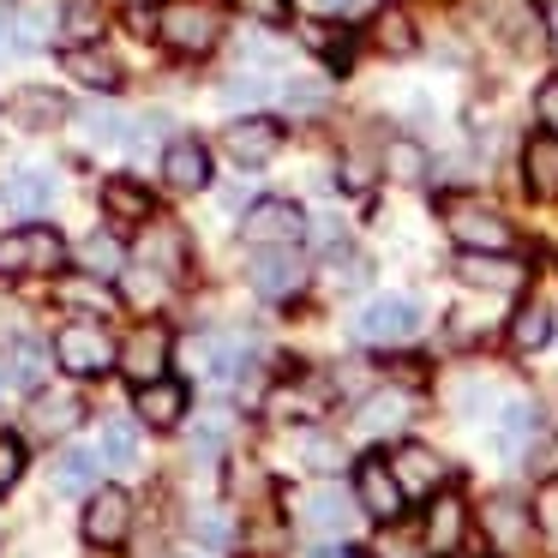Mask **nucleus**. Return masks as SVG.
Returning a JSON list of instances; mask_svg holds the SVG:
<instances>
[{
	"mask_svg": "<svg viewBox=\"0 0 558 558\" xmlns=\"http://www.w3.org/2000/svg\"><path fill=\"white\" fill-rule=\"evenodd\" d=\"M54 366L73 378H102L121 366V342L102 325H90V318H73V325L54 330Z\"/></svg>",
	"mask_w": 558,
	"mask_h": 558,
	"instance_id": "nucleus-1",
	"label": "nucleus"
},
{
	"mask_svg": "<svg viewBox=\"0 0 558 558\" xmlns=\"http://www.w3.org/2000/svg\"><path fill=\"white\" fill-rule=\"evenodd\" d=\"M66 265V241L49 222H25V229L0 234V277H54Z\"/></svg>",
	"mask_w": 558,
	"mask_h": 558,
	"instance_id": "nucleus-2",
	"label": "nucleus"
},
{
	"mask_svg": "<svg viewBox=\"0 0 558 558\" xmlns=\"http://www.w3.org/2000/svg\"><path fill=\"white\" fill-rule=\"evenodd\" d=\"M445 229L462 253H510L517 246V229L481 198H445Z\"/></svg>",
	"mask_w": 558,
	"mask_h": 558,
	"instance_id": "nucleus-3",
	"label": "nucleus"
},
{
	"mask_svg": "<svg viewBox=\"0 0 558 558\" xmlns=\"http://www.w3.org/2000/svg\"><path fill=\"white\" fill-rule=\"evenodd\" d=\"M157 37L169 43L174 54L198 61V54H210L222 43V13H217V7H205V0H174V7H162Z\"/></svg>",
	"mask_w": 558,
	"mask_h": 558,
	"instance_id": "nucleus-4",
	"label": "nucleus"
},
{
	"mask_svg": "<svg viewBox=\"0 0 558 558\" xmlns=\"http://www.w3.org/2000/svg\"><path fill=\"white\" fill-rule=\"evenodd\" d=\"M246 246H301L306 241V210L294 198H253L241 217Z\"/></svg>",
	"mask_w": 558,
	"mask_h": 558,
	"instance_id": "nucleus-5",
	"label": "nucleus"
},
{
	"mask_svg": "<svg viewBox=\"0 0 558 558\" xmlns=\"http://www.w3.org/2000/svg\"><path fill=\"white\" fill-rule=\"evenodd\" d=\"M354 498H361V510L373 522H402V510H409V493H402L397 469H390L385 457H361L354 462Z\"/></svg>",
	"mask_w": 558,
	"mask_h": 558,
	"instance_id": "nucleus-6",
	"label": "nucleus"
},
{
	"mask_svg": "<svg viewBox=\"0 0 558 558\" xmlns=\"http://www.w3.org/2000/svg\"><path fill=\"white\" fill-rule=\"evenodd\" d=\"M126 534H133V498L121 493V486H97L85 505V541L97 546V553H121Z\"/></svg>",
	"mask_w": 558,
	"mask_h": 558,
	"instance_id": "nucleus-7",
	"label": "nucleus"
},
{
	"mask_svg": "<svg viewBox=\"0 0 558 558\" xmlns=\"http://www.w3.org/2000/svg\"><path fill=\"white\" fill-rule=\"evenodd\" d=\"M246 282H253L265 301H289V294L306 289V265L294 246H258V258L246 265Z\"/></svg>",
	"mask_w": 558,
	"mask_h": 558,
	"instance_id": "nucleus-8",
	"label": "nucleus"
},
{
	"mask_svg": "<svg viewBox=\"0 0 558 558\" xmlns=\"http://www.w3.org/2000/svg\"><path fill=\"white\" fill-rule=\"evenodd\" d=\"M222 150H229L241 169H265V162L282 150V121L277 114H241V121L222 133Z\"/></svg>",
	"mask_w": 558,
	"mask_h": 558,
	"instance_id": "nucleus-9",
	"label": "nucleus"
},
{
	"mask_svg": "<svg viewBox=\"0 0 558 558\" xmlns=\"http://www.w3.org/2000/svg\"><path fill=\"white\" fill-rule=\"evenodd\" d=\"M414 330H421V306L409 294H385V301H373L354 318V337L361 342H409Z\"/></svg>",
	"mask_w": 558,
	"mask_h": 558,
	"instance_id": "nucleus-10",
	"label": "nucleus"
},
{
	"mask_svg": "<svg viewBox=\"0 0 558 558\" xmlns=\"http://www.w3.org/2000/svg\"><path fill=\"white\" fill-rule=\"evenodd\" d=\"M169 354H174V337L162 325H138L133 337L121 342V373L133 378V385H150V378L169 373Z\"/></svg>",
	"mask_w": 558,
	"mask_h": 558,
	"instance_id": "nucleus-11",
	"label": "nucleus"
},
{
	"mask_svg": "<svg viewBox=\"0 0 558 558\" xmlns=\"http://www.w3.org/2000/svg\"><path fill=\"white\" fill-rule=\"evenodd\" d=\"M457 277L469 282V289H498V294H517L522 282H529V265L510 253H462L457 258Z\"/></svg>",
	"mask_w": 558,
	"mask_h": 558,
	"instance_id": "nucleus-12",
	"label": "nucleus"
},
{
	"mask_svg": "<svg viewBox=\"0 0 558 558\" xmlns=\"http://www.w3.org/2000/svg\"><path fill=\"white\" fill-rule=\"evenodd\" d=\"M162 181L174 193H205L210 186V145L205 138H169V150H162Z\"/></svg>",
	"mask_w": 558,
	"mask_h": 558,
	"instance_id": "nucleus-13",
	"label": "nucleus"
},
{
	"mask_svg": "<svg viewBox=\"0 0 558 558\" xmlns=\"http://www.w3.org/2000/svg\"><path fill=\"white\" fill-rule=\"evenodd\" d=\"M78 421H85V402H78L73 390H37V397H31V414H25V426L37 438H66Z\"/></svg>",
	"mask_w": 558,
	"mask_h": 558,
	"instance_id": "nucleus-14",
	"label": "nucleus"
},
{
	"mask_svg": "<svg viewBox=\"0 0 558 558\" xmlns=\"http://www.w3.org/2000/svg\"><path fill=\"white\" fill-rule=\"evenodd\" d=\"M522 186H529L541 205L558 198V133H546V126L522 145Z\"/></svg>",
	"mask_w": 558,
	"mask_h": 558,
	"instance_id": "nucleus-15",
	"label": "nucleus"
},
{
	"mask_svg": "<svg viewBox=\"0 0 558 558\" xmlns=\"http://www.w3.org/2000/svg\"><path fill=\"white\" fill-rule=\"evenodd\" d=\"M0 205L13 210V217H43L54 205V174L49 169H19L0 181Z\"/></svg>",
	"mask_w": 558,
	"mask_h": 558,
	"instance_id": "nucleus-16",
	"label": "nucleus"
},
{
	"mask_svg": "<svg viewBox=\"0 0 558 558\" xmlns=\"http://www.w3.org/2000/svg\"><path fill=\"white\" fill-rule=\"evenodd\" d=\"M61 66H66V73H73L85 90H102V97H114V90L126 85L121 61H114V54H102L97 43H85V49H66V54H61Z\"/></svg>",
	"mask_w": 558,
	"mask_h": 558,
	"instance_id": "nucleus-17",
	"label": "nucleus"
},
{
	"mask_svg": "<svg viewBox=\"0 0 558 558\" xmlns=\"http://www.w3.org/2000/svg\"><path fill=\"white\" fill-rule=\"evenodd\" d=\"M7 121L25 126V133H49V126H61V121H66V97H61V90L31 85V90H19V97L7 102Z\"/></svg>",
	"mask_w": 558,
	"mask_h": 558,
	"instance_id": "nucleus-18",
	"label": "nucleus"
},
{
	"mask_svg": "<svg viewBox=\"0 0 558 558\" xmlns=\"http://www.w3.org/2000/svg\"><path fill=\"white\" fill-rule=\"evenodd\" d=\"M138 258H145V265H157L162 277H186V234L174 229V222H157L150 217L145 222V241H138Z\"/></svg>",
	"mask_w": 558,
	"mask_h": 558,
	"instance_id": "nucleus-19",
	"label": "nucleus"
},
{
	"mask_svg": "<svg viewBox=\"0 0 558 558\" xmlns=\"http://www.w3.org/2000/svg\"><path fill=\"white\" fill-rule=\"evenodd\" d=\"M373 49L378 54H390V61H409L414 49H421V31H414V19H409V7H378L373 13Z\"/></svg>",
	"mask_w": 558,
	"mask_h": 558,
	"instance_id": "nucleus-20",
	"label": "nucleus"
},
{
	"mask_svg": "<svg viewBox=\"0 0 558 558\" xmlns=\"http://www.w3.org/2000/svg\"><path fill=\"white\" fill-rule=\"evenodd\" d=\"M390 469H397V481H402L409 498H433V486L445 481V462H438L426 445H402L397 457H390Z\"/></svg>",
	"mask_w": 558,
	"mask_h": 558,
	"instance_id": "nucleus-21",
	"label": "nucleus"
},
{
	"mask_svg": "<svg viewBox=\"0 0 558 558\" xmlns=\"http://www.w3.org/2000/svg\"><path fill=\"white\" fill-rule=\"evenodd\" d=\"M102 210H109L114 222H138V229H145V222L157 217V198H150L133 174H114V181H102Z\"/></svg>",
	"mask_w": 558,
	"mask_h": 558,
	"instance_id": "nucleus-22",
	"label": "nucleus"
},
{
	"mask_svg": "<svg viewBox=\"0 0 558 558\" xmlns=\"http://www.w3.org/2000/svg\"><path fill=\"white\" fill-rule=\"evenodd\" d=\"M462 529H469V510H462V498H433V510H426V553L450 558L462 546Z\"/></svg>",
	"mask_w": 558,
	"mask_h": 558,
	"instance_id": "nucleus-23",
	"label": "nucleus"
},
{
	"mask_svg": "<svg viewBox=\"0 0 558 558\" xmlns=\"http://www.w3.org/2000/svg\"><path fill=\"white\" fill-rule=\"evenodd\" d=\"M181 414H186V390L181 385H162V378L138 385V421H145V426L169 433V426H181Z\"/></svg>",
	"mask_w": 558,
	"mask_h": 558,
	"instance_id": "nucleus-24",
	"label": "nucleus"
},
{
	"mask_svg": "<svg viewBox=\"0 0 558 558\" xmlns=\"http://www.w3.org/2000/svg\"><path fill=\"white\" fill-rule=\"evenodd\" d=\"M349 517H354V510H349V493H342V486H318V493L301 498V522L313 534H342V529H349Z\"/></svg>",
	"mask_w": 558,
	"mask_h": 558,
	"instance_id": "nucleus-25",
	"label": "nucleus"
},
{
	"mask_svg": "<svg viewBox=\"0 0 558 558\" xmlns=\"http://www.w3.org/2000/svg\"><path fill=\"white\" fill-rule=\"evenodd\" d=\"M481 522H486V534H493L505 553H517V546H529V534H534V517L517 505V498H493V505L481 510Z\"/></svg>",
	"mask_w": 558,
	"mask_h": 558,
	"instance_id": "nucleus-26",
	"label": "nucleus"
},
{
	"mask_svg": "<svg viewBox=\"0 0 558 558\" xmlns=\"http://www.w3.org/2000/svg\"><path fill=\"white\" fill-rule=\"evenodd\" d=\"M49 486H54L61 498L97 493V457H90V450H61V457H54V474H49Z\"/></svg>",
	"mask_w": 558,
	"mask_h": 558,
	"instance_id": "nucleus-27",
	"label": "nucleus"
},
{
	"mask_svg": "<svg viewBox=\"0 0 558 558\" xmlns=\"http://www.w3.org/2000/svg\"><path fill=\"white\" fill-rule=\"evenodd\" d=\"M102 25H109V13H102L97 0H66V7H61V37H66V49H85V43H97Z\"/></svg>",
	"mask_w": 558,
	"mask_h": 558,
	"instance_id": "nucleus-28",
	"label": "nucleus"
},
{
	"mask_svg": "<svg viewBox=\"0 0 558 558\" xmlns=\"http://www.w3.org/2000/svg\"><path fill=\"white\" fill-rule=\"evenodd\" d=\"M43 378H49V342H13V354H7V385L43 390Z\"/></svg>",
	"mask_w": 558,
	"mask_h": 558,
	"instance_id": "nucleus-29",
	"label": "nucleus"
},
{
	"mask_svg": "<svg viewBox=\"0 0 558 558\" xmlns=\"http://www.w3.org/2000/svg\"><path fill=\"white\" fill-rule=\"evenodd\" d=\"M546 342H553V313H546L541 301L517 306V318H510V349L534 354V349H546Z\"/></svg>",
	"mask_w": 558,
	"mask_h": 558,
	"instance_id": "nucleus-30",
	"label": "nucleus"
},
{
	"mask_svg": "<svg viewBox=\"0 0 558 558\" xmlns=\"http://www.w3.org/2000/svg\"><path fill=\"white\" fill-rule=\"evenodd\" d=\"M78 265H85V277L109 282V277H121V270H126V246L114 241V234H90V241L78 246Z\"/></svg>",
	"mask_w": 558,
	"mask_h": 558,
	"instance_id": "nucleus-31",
	"label": "nucleus"
},
{
	"mask_svg": "<svg viewBox=\"0 0 558 558\" xmlns=\"http://www.w3.org/2000/svg\"><path fill=\"white\" fill-rule=\"evenodd\" d=\"M385 174H390V181H402V186L426 181V150L414 145V138H390V145H385Z\"/></svg>",
	"mask_w": 558,
	"mask_h": 558,
	"instance_id": "nucleus-32",
	"label": "nucleus"
},
{
	"mask_svg": "<svg viewBox=\"0 0 558 558\" xmlns=\"http://www.w3.org/2000/svg\"><path fill=\"white\" fill-rule=\"evenodd\" d=\"M301 43H306V49H313V54H325V66H337V73H342V66L354 61V43L342 37V31L318 25V19H313V25H301Z\"/></svg>",
	"mask_w": 558,
	"mask_h": 558,
	"instance_id": "nucleus-33",
	"label": "nucleus"
},
{
	"mask_svg": "<svg viewBox=\"0 0 558 558\" xmlns=\"http://www.w3.org/2000/svg\"><path fill=\"white\" fill-rule=\"evenodd\" d=\"M402 421H409V397H397V390H385L361 409V433H397Z\"/></svg>",
	"mask_w": 558,
	"mask_h": 558,
	"instance_id": "nucleus-34",
	"label": "nucleus"
},
{
	"mask_svg": "<svg viewBox=\"0 0 558 558\" xmlns=\"http://www.w3.org/2000/svg\"><path fill=\"white\" fill-rule=\"evenodd\" d=\"M277 97H282V109H294V114H318V109L330 102V90L313 85V78H282Z\"/></svg>",
	"mask_w": 558,
	"mask_h": 558,
	"instance_id": "nucleus-35",
	"label": "nucleus"
},
{
	"mask_svg": "<svg viewBox=\"0 0 558 558\" xmlns=\"http://www.w3.org/2000/svg\"><path fill=\"white\" fill-rule=\"evenodd\" d=\"M534 433H541V409H534V402H510L505 421H498V438H505V445L517 450L522 438H534Z\"/></svg>",
	"mask_w": 558,
	"mask_h": 558,
	"instance_id": "nucleus-36",
	"label": "nucleus"
},
{
	"mask_svg": "<svg viewBox=\"0 0 558 558\" xmlns=\"http://www.w3.org/2000/svg\"><path fill=\"white\" fill-rule=\"evenodd\" d=\"M85 133L97 138V145H133V138H138L114 109H85Z\"/></svg>",
	"mask_w": 558,
	"mask_h": 558,
	"instance_id": "nucleus-37",
	"label": "nucleus"
},
{
	"mask_svg": "<svg viewBox=\"0 0 558 558\" xmlns=\"http://www.w3.org/2000/svg\"><path fill=\"white\" fill-rule=\"evenodd\" d=\"M121 282H126V301H133V306H157L169 277H162L157 265H138V270H121Z\"/></svg>",
	"mask_w": 558,
	"mask_h": 558,
	"instance_id": "nucleus-38",
	"label": "nucleus"
},
{
	"mask_svg": "<svg viewBox=\"0 0 558 558\" xmlns=\"http://www.w3.org/2000/svg\"><path fill=\"white\" fill-rule=\"evenodd\" d=\"M102 457H109V462H133L138 457L133 421H109V426H102Z\"/></svg>",
	"mask_w": 558,
	"mask_h": 558,
	"instance_id": "nucleus-39",
	"label": "nucleus"
},
{
	"mask_svg": "<svg viewBox=\"0 0 558 558\" xmlns=\"http://www.w3.org/2000/svg\"><path fill=\"white\" fill-rule=\"evenodd\" d=\"M301 457H306V469L325 474V469H337V462H342V445H337V438H325V433H306L301 438Z\"/></svg>",
	"mask_w": 558,
	"mask_h": 558,
	"instance_id": "nucleus-40",
	"label": "nucleus"
},
{
	"mask_svg": "<svg viewBox=\"0 0 558 558\" xmlns=\"http://www.w3.org/2000/svg\"><path fill=\"white\" fill-rule=\"evenodd\" d=\"M19 474H25V445L13 433H0V493H13Z\"/></svg>",
	"mask_w": 558,
	"mask_h": 558,
	"instance_id": "nucleus-41",
	"label": "nucleus"
},
{
	"mask_svg": "<svg viewBox=\"0 0 558 558\" xmlns=\"http://www.w3.org/2000/svg\"><path fill=\"white\" fill-rule=\"evenodd\" d=\"M193 541H205V546H229V541H234L229 517H222V510H198V517H193Z\"/></svg>",
	"mask_w": 558,
	"mask_h": 558,
	"instance_id": "nucleus-42",
	"label": "nucleus"
},
{
	"mask_svg": "<svg viewBox=\"0 0 558 558\" xmlns=\"http://www.w3.org/2000/svg\"><path fill=\"white\" fill-rule=\"evenodd\" d=\"M529 474L534 481H558V438H541V445L529 450Z\"/></svg>",
	"mask_w": 558,
	"mask_h": 558,
	"instance_id": "nucleus-43",
	"label": "nucleus"
},
{
	"mask_svg": "<svg viewBox=\"0 0 558 558\" xmlns=\"http://www.w3.org/2000/svg\"><path fill=\"white\" fill-rule=\"evenodd\" d=\"M534 114H541L546 133H558V78H546V85L534 90Z\"/></svg>",
	"mask_w": 558,
	"mask_h": 558,
	"instance_id": "nucleus-44",
	"label": "nucleus"
},
{
	"mask_svg": "<svg viewBox=\"0 0 558 558\" xmlns=\"http://www.w3.org/2000/svg\"><path fill=\"white\" fill-rule=\"evenodd\" d=\"M97 282H102V277H90V282H61V294H66V301H78V306H109V294H102Z\"/></svg>",
	"mask_w": 558,
	"mask_h": 558,
	"instance_id": "nucleus-45",
	"label": "nucleus"
},
{
	"mask_svg": "<svg viewBox=\"0 0 558 558\" xmlns=\"http://www.w3.org/2000/svg\"><path fill=\"white\" fill-rule=\"evenodd\" d=\"M241 7L253 19H265V25H282V19H289V0H241Z\"/></svg>",
	"mask_w": 558,
	"mask_h": 558,
	"instance_id": "nucleus-46",
	"label": "nucleus"
},
{
	"mask_svg": "<svg viewBox=\"0 0 558 558\" xmlns=\"http://www.w3.org/2000/svg\"><path fill=\"white\" fill-rule=\"evenodd\" d=\"M217 445H222V438H217V426H198V433H193V457H198V462H210V457H217Z\"/></svg>",
	"mask_w": 558,
	"mask_h": 558,
	"instance_id": "nucleus-47",
	"label": "nucleus"
},
{
	"mask_svg": "<svg viewBox=\"0 0 558 558\" xmlns=\"http://www.w3.org/2000/svg\"><path fill=\"white\" fill-rule=\"evenodd\" d=\"M541 25H546V49H553V61H558V7H546Z\"/></svg>",
	"mask_w": 558,
	"mask_h": 558,
	"instance_id": "nucleus-48",
	"label": "nucleus"
},
{
	"mask_svg": "<svg viewBox=\"0 0 558 558\" xmlns=\"http://www.w3.org/2000/svg\"><path fill=\"white\" fill-rule=\"evenodd\" d=\"M0 49H13V13L0 7Z\"/></svg>",
	"mask_w": 558,
	"mask_h": 558,
	"instance_id": "nucleus-49",
	"label": "nucleus"
},
{
	"mask_svg": "<svg viewBox=\"0 0 558 558\" xmlns=\"http://www.w3.org/2000/svg\"><path fill=\"white\" fill-rule=\"evenodd\" d=\"M313 7H318V13H349L354 0H313Z\"/></svg>",
	"mask_w": 558,
	"mask_h": 558,
	"instance_id": "nucleus-50",
	"label": "nucleus"
}]
</instances>
